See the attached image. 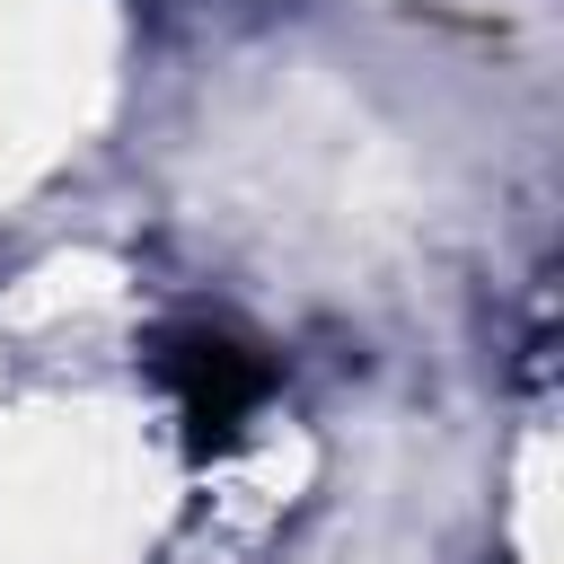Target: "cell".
Segmentation results:
<instances>
[{"label": "cell", "mask_w": 564, "mask_h": 564, "mask_svg": "<svg viewBox=\"0 0 564 564\" xmlns=\"http://www.w3.org/2000/svg\"><path fill=\"white\" fill-rule=\"evenodd\" d=\"M150 370H159V388L176 397V414H185L194 441H229V432L264 405V388H273L264 352H256L238 326H212V317L167 326V335L150 344Z\"/></svg>", "instance_id": "1"}]
</instances>
